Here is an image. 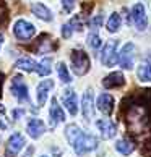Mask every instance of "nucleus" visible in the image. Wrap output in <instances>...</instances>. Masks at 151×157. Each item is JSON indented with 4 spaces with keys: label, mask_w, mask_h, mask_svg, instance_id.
I'll return each instance as SVG.
<instances>
[{
    "label": "nucleus",
    "mask_w": 151,
    "mask_h": 157,
    "mask_svg": "<svg viewBox=\"0 0 151 157\" xmlns=\"http://www.w3.org/2000/svg\"><path fill=\"white\" fill-rule=\"evenodd\" d=\"M72 146H73L75 152L78 155H85V154H88V152H91V151H94L97 147V139H96V136L81 133V135L72 143Z\"/></svg>",
    "instance_id": "1"
},
{
    "label": "nucleus",
    "mask_w": 151,
    "mask_h": 157,
    "mask_svg": "<svg viewBox=\"0 0 151 157\" xmlns=\"http://www.w3.org/2000/svg\"><path fill=\"white\" fill-rule=\"evenodd\" d=\"M72 70L80 76L88 73L89 70V57L86 55L85 50L75 49L72 50Z\"/></svg>",
    "instance_id": "2"
},
{
    "label": "nucleus",
    "mask_w": 151,
    "mask_h": 157,
    "mask_svg": "<svg viewBox=\"0 0 151 157\" xmlns=\"http://www.w3.org/2000/svg\"><path fill=\"white\" fill-rule=\"evenodd\" d=\"M13 34L20 40H28L31 39L34 34H36V28H34L33 23L25 21V20H18L13 26Z\"/></svg>",
    "instance_id": "3"
},
{
    "label": "nucleus",
    "mask_w": 151,
    "mask_h": 157,
    "mask_svg": "<svg viewBox=\"0 0 151 157\" xmlns=\"http://www.w3.org/2000/svg\"><path fill=\"white\" fill-rule=\"evenodd\" d=\"M10 91L13 92V96L18 99V102H28L30 101V94H28V86L25 84L21 76H13L10 84Z\"/></svg>",
    "instance_id": "4"
},
{
    "label": "nucleus",
    "mask_w": 151,
    "mask_h": 157,
    "mask_svg": "<svg viewBox=\"0 0 151 157\" xmlns=\"http://www.w3.org/2000/svg\"><path fill=\"white\" fill-rule=\"evenodd\" d=\"M133 59H135V45L132 42H127L119 54V63L122 65V68L132 70L133 68Z\"/></svg>",
    "instance_id": "5"
},
{
    "label": "nucleus",
    "mask_w": 151,
    "mask_h": 157,
    "mask_svg": "<svg viewBox=\"0 0 151 157\" xmlns=\"http://www.w3.org/2000/svg\"><path fill=\"white\" fill-rule=\"evenodd\" d=\"M132 23L135 25L137 29L143 31L148 26V18H146V11H145L143 3H135L132 8Z\"/></svg>",
    "instance_id": "6"
},
{
    "label": "nucleus",
    "mask_w": 151,
    "mask_h": 157,
    "mask_svg": "<svg viewBox=\"0 0 151 157\" xmlns=\"http://www.w3.org/2000/svg\"><path fill=\"white\" fill-rule=\"evenodd\" d=\"M25 138H23V135H20V133H13V135L10 136V139L7 141V146H5V152H7L8 157H13L20 152V151L25 147Z\"/></svg>",
    "instance_id": "7"
},
{
    "label": "nucleus",
    "mask_w": 151,
    "mask_h": 157,
    "mask_svg": "<svg viewBox=\"0 0 151 157\" xmlns=\"http://www.w3.org/2000/svg\"><path fill=\"white\" fill-rule=\"evenodd\" d=\"M115 49H117V40H111V42L106 44V47L102 49V54H101L102 65H106V67L115 65V62H117V54H115Z\"/></svg>",
    "instance_id": "8"
},
{
    "label": "nucleus",
    "mask_w": 151,
    "mask_h": 157,
    "mask_svg": "<svg viewBox=\"0 0 151 157\" xmlns=\"http://www.w3.org/2000/svg\"><path fill=\"white\" fill-rule=\"evenodd\" d=\"M96 126L97 130L101 131V136L104 139H112L117 133V128H115L114 121H111L109 118H102V120H97L96 121Z\"/></svg>",
    "instance_id": "9"
},
{
    "label": "nucleus",
    "mask_w": 151,
    "mask_h": 157,
    "mask_svg": "<svg viewBox=\"0 0 151 157\" xmlns=\"http://www.w3.org/2000/svg\"><path fill=\"white\" fill-rule=\"evenodd\" d=\"M62 101H63V105H65L67 110L70 112V115L78 113V102H77V94H75V91H72V89L65 91L62 96Z\"/></svg>",
    "instance_id": "10"
},
{
    "label": "nucleus",
    "mask_w": 151,
    "mask_h": 157,
    "mask_svg": "<svg viewBox=\"0 0 151 157\" xmlns=\"http://www.w3.org/2000/svg\"><path fill=\"white\" fill-rule=\"evenodd\" d=\"M112 105H114V99H112L111 94H107V92L101 94L96 101V107L99 109V112H102L104 115H111L112 113Z\"/></svg>",
    "instance_id": "11"
},
{
    "label": "nucleus",
    "mask_w": 151,
    "mask_h": 157,
    "mask_svg": "<svg viewBox=\"0 0 151 157\" xmlns=\"http://www.w3.org/2000/svg\"><path fill=\"white\" fill-rule=\"evenodd\" d=\"M26 128H28V135H30L33 139H38V138L46 131L44 121H42V120H39V118H31L30 121H28Z\"/></svg>",
    "instance_id": "12"
},
{
    "label": "nucleus",
    "mask_w": 151,
    "mask_h": 157,
    "mask_svg": "<svg viewBox=\"0 0 151 157\" xmlns=\"http://www.w3.org/2000/svg\"><path fill=\"white\" fill-rule=\"evenodd\" d=\"M81 110H83V117L86 120L93 118V113H94V105H93V91L88 89L83 96V101H81Z\"/></svg>",
    "instance_id": "13"
},
{
    "label": "nucleus",
    "mask_w": 151,
    "mask_h": 157,
    "mask_svg": "<svg viewBox=\"0 0 151 157\" xmlns=\"http://www.w3.org/2000/svg\"><path fill=\"white\" fill-rule=\"evenodd\" d=\"M54 88V81L52 79H44L38 84V104L39 105H44L46 101H47L49 91Z\"/></svg>",
    "instance_id": "14"
},
{
    "label": "nucleus",
    "mask_w": 151,
    "mask_h": 157,
    "mask_svg": "<svg viewBox=\"0 0 151 157\" xmlns=\"http://www.w3.org/2000/svg\"><path fill=\"white\" fill-rule=\"evenodd\" d=\"M125 84V76L122 73H111L109 76L104 78L102 86L106 89H112V88H120Z\"/></svg>",
    "instance_id": "15"
},
{
    "label": "nucleus",
    "mask_w": 151,
    "mask_h": 157,
    "mask_svg": "<svg viewBox=\"0 0 151 157\" xmlns=\"http://www.w3.org/2000/svg\"><path fill=\"white\" fill-rule=\"evenodd\" d=\"M50 120H52V125H59L65 120V115H63V110L59 105V101L57 97H52V105H50Z\"/></svg>",
    "instance_id": "16"
},
{
    "label": "nucleus",
    "mask_w": 151,
    "mask_h": 157,
    "mask_svg": "<svg viewBox=\"0 0 151 157\" xmlns=\"http://www.w3.org/2000/svg\"><path fill=\"white\" fill-rule=\"evenodd\" d=\"M31 11L42 21H52V13L47 7H44L42 3H31Z\"/></svg>",
    "instance_id": "17"
},
{
    "label": "nucleus",
    "mask_w": 151,
    "mask_h": 157,
    "mask_svg": "<svg viewBox=\"0 0 151 157\" xmlns=\"http://www.w3.org/2000/svg\"><path fill=\"white\" fill-rule=\"evenodd\" d=\"M138 79L143 83H151V62H145L138 67Z\"/></svg>",
    "instance_id": "18"
},
{
    "label": "nucleus",
    "mask_w": 151,
    "mask_h": 157,
    "mask_svg": "<svg viewBox=\"0 0 151 157\" xmlns=\"http://www.w3.org/2000/svg\"><path fill=\"white\" fill-rule=\"evenodd\" d=\"M15 67L20 68V70H25V71H30V73H31V71H36V70H38V62L28 59V57H23V59L16 60Z\"/></svg>",
    "instance_id": "19"
},
{
    "label": "nucleus",
    "mask_w": 151,
    "mask_h": 157,
    "mask_svg": "<svg viewBox=\"0 0 151 157\" xmlns=\"http://www.w3.org/2000/svg\"><path fill=\"white\" fill-rule=\"evenodd\" d=\"M115 149H117V152L124 154V155H130L133 152V149H135V144L132 141H129V139H120L115 144Z\"/></svg>",
    "instance_id": "20"
},
{
    "label": "nucleus",
    "mask_w": 151,
    "mask_h": 157,
    "mask_svg": "<svg viewBox=\"0 0 151 157\" xmlns=\"http://www.w3.org/2000/svg\"><path fill=\"white\" fill-rule=\"evenodd\" d=\"M120 16H119V13H112L111 16H109V20H107V28L106 29L109 31V33H117L119 31V28H120Z\"/></svg>",
    "instance_id": "21"
},
{
    "label": "nucleus",
    "mask_w": 151,
    "mask_h": 157,
    "mask_svg": "<svg viewBox=\"0 0 151 157\" xmlns=\"http://www.w3.org/2000/svg\"><path fill=\"white\" fill-rule=\"evenodd\" d=\"M50 65H52V60H50V59H44V60H41V62L38 63V70H36V73H38V75H41V76H47V75H50V71H52Z\"/></svg>",
    "instance_id": "22"
},
{
    "label": "nucleus",
    "mask_w": 151,
    "mask_h": 157,
    "mask_svg": "<svg viewBox=\"0 0 151 157\" xmlns=\"http://www.w3.org/2000/svg\"><path fill=\"white\" fill-rule=\"evenodd\" d=\"M77 23H78V18H73L72 21H68V23H65L63 25V28H62V36L65 37V39H68L73 34V31L77 29Z\"/></svg>",
    "instance_id": "23"
},
{
    "label": "nucleus",
    "mask_w": 151,
    "mask_h": 157,
    "mask_svg": "<svg viewBox=\"0 0 151 157\" xmlns=\"http://www.w3.org/2000/svg\"><path fill=\"white\" fill-rule=\"evenodd\" d=\"M57 75H59V79L62 81V83H65V84L72 81L70 73H68V70H67V67H65V63H63V62H60L59 65H57Z\"/></svg>",
    "instance_id": "24"
},
{
    "label": "nucleus",
    "mask_w": 151,
    "mask_h": 157,
    "mask_svg": "<svg viewBox=\"0 0 151 157\" xmlns=\"http://www.w3.org/2000/svg\"><path fill=\"white\" fill-rule=\"evenodd\" d=\"M81 133H83V131L80 130V126H78V125H68V126H67V130H65L67 139H68L70 143H73L75 139H77V138L81 135Z\"/></svg>",
    "instance_id": "25"
},
{
    "label": "nucleus",
    "mask_w": 151,
    "mask_h": 157,
    "mask_svg": "<svg viewBox=\"0 0 151 157\" xmlns=\"http://www.w3.org/2000/svg\"><path fill=\"white\" fill-rule=\"evenodd\" d=\"M88 45L91 49H99L101 47V37H99V34H97V31H91L89 33V36H88Z\"/></svg>",
    "instance_id": "26"
},
{
    "label": "nucleus",
    "mask_w": 151,
    "mask_h": 157,
    "mask_svg": "<svg viewBox=\"0 0 151 157\" xmlns=\"http://www.w3.org/2000/svg\"><path fill=\"white\" fill-rule=\"evenodd\" d=\"M101 23H102V16L101 15H97V16H94V18H93L91 20V29L93 31H97V28H99L101 26Z\"/></svg>",
    "instance_id": "27"
},
{
    "label": "nucleus",
    "mask_w": 151,
    "mask_h": 157,
    "mask_svg": "<svg viewBox=\"0 0 151 157\" xmlns=\"http://www.w3.org/2000/svg\"><path fill=\"white\" fill-rule=\"evenodd\" d=\"M75 2L77 0H62V5H63V10L67 11V13H70L75 7Z\"/></svg>",
    "instance_id": "28"
},
{
    "label": "nucleus",
    "mask_w": 151,
    "mask_h": 157,
    "mask_svg": "<svg viewBox=\"0 0 151 157\" xmlns=\"http://www.w3.org/2000/svg\"><path fill=\"white\" fill-rule=\"evenodd\" d=\"M5 21H7V7L0 0V23H5Z\"/></svg>",
    "instance_id": "29"
},
{
    "label": "nucleus",
    "mask_w": 151,
    "mask_h": 157,
    "mask_svg": "<svg viewBox=\"0 0 151 157\" xmlns=\"http://www.w3.org/2000/svg\"><path fill=\"white\" fill-rule=\"evenodd\" d=\"M23 113H25V110H23V109H20V110H13V115H15V118H18V117H21Z\"/></svg>",
    "instance_id": "30"
},
{
    "label": "nucleus",
    "mask_w": 151,
    "mask_h": 157,
    "mask_svg": "<svg viewBox=\"0 0 151 157\" xmlns=\"http://www.w3.org/2000/svg\"><path fill=\"white\" fill-rule=\"evenodd\" d=\"M7 128H8V123H7V121L0 120V130H7Z\"/></svg>",
    "instance_id": "31"
},
{
    "label": "nucleus",
    "mask_w": 151,
    "mask_h": 157,
    "mask_svg": "<svg viewBox=\"0 0 151 157\" xmlns=\"http://www.w3.org/2000/svg\"><path fill=\"white\" fill-rule=\"evenodd\" d=\"M2 44H3V36L0 34V47H2Z\"/></svg>",
    "instance_id": "32"
},
{
    "label": "nucleus",
    "mask_w": 151,
    "mask_h": 157,
    "mask_svg": "<svg viewBox=\"0 0 151 157\" xmlns=\"http://www.w3.org/2000/svg\"><path fill=\"white\" fill-rule=\"evenodd\" d=\"M41 157H47V155H41Z\"/></svg>",
    "instance_id": "33"
}]
</instances>
